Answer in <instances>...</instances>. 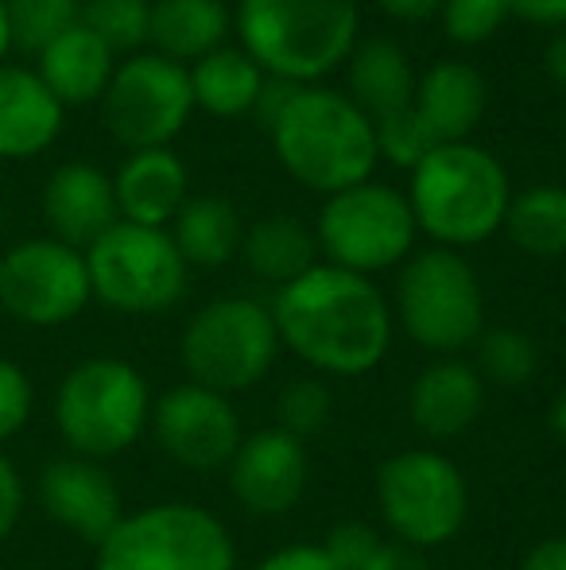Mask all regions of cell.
Here are the masks:
<instances>
[{
  "mask_svg": "<svg viewBox=\"0 0 566 570\" xmlns=\"http://www.w3.org/2000/svg\"><path fill=\"white\" fill-rule=\"evenodd\" d=\"M520 570H566V535H547L524 556Z\"/></svg>",
  "mask_w": 566,
  "mask_h": 570,
  "instance_id": "43",
  "label": "cell"
},
{
  "mask_svg": "<svg viewBox=\"0 0 566 570\" xmlns=\"http://www.w3.org/2000/svg\"><path fill=\"white\" fill-rule=\"evenodd\" d=\"M547 75L566 90V28H559V36H555L552 47H547Z\"/></svg>",
  "mask_w": 566,
  "mask_h": 570,
  "instance_id": "44",
  "label": "cell"
},
{
  "mask_svg": "<svg viewBox=\"0 0 566 570\" xmlns=\"http://www.w3.org/2000/svg\"><path fill=\"white\" fill-rule=\"evenodd\" d=\"M195 114L187 67L163 55H129L101 94V125L121 148H167Z\"/></svg>",
  "mask_w": 566,
  "mask_h": 570,
  "instance_id": "12",
  "label": "cell"
},
{
  "mask_svg": "<svg viewBox=\"0 0 566 570\" xmlns=\"http://www.w3.org/2000/svg\"><path fill=\"white\" fill-rule=\"evenodd\" d=\"M318 548L326 551V559L338 570H365L369 559L385 548V540H380L377 528L365 524V520H346V524L330 528V535H326Z\"/></svg>",
  "mask_w": 566,
  "mask_h": 570,
  "instance_id": "35",
  "label": "cell"
},
{
  "mask_svg": "<svg viewBox=\"0 0 566 570\" xmlns=\"http://www.w3.org/2000/svg\"><path fill=\"white\" fill-rule=\"evenodd\" d=\"M513 187L508 171L493 151L477 144H438L411 171L408 206L416 229L438 248H474L505 229Z\"/></svg>",
  "mask_w": 566,
  "mask_h": 570,
  "instance_id": "3",
  "label": "cell"
},
{
  "mask_svg": "<svg viewBox=\"0 0 566 570\" xmlns=\"http://www.w3.org/2000/svg\"><path fill=\"white\" fill-rule=\"evenodd\" d=\"M31 407H36L31 376L16 361L0 357V443H8L28 428Z\"/></svg>",
  "mask_w": 566,
  "mask_h": 570,
  "instance_id": "36",
  "label": "cell"
},
{
  "mask_svg": "<svg viewBox=\"0 0 566 570\" xmlns=\"http://www.w3.org/2000/svg\"><path fill=\"white\" fill-rule=\"evenodd\" d=\"M90 268L82 248L31 237L0 256V311L23 326H67L90 307Z\"/></svg>",
  "mask_w": 566,
  "mask_h": 570,
  "instance_id": "13",
  "label": "cell"
},
{
  "mask_svg": "<svg viewBox=\"0 0 566 570\" xmlns=\"http://www.w3.org/2000/svg\"><path fill=\"white\" fill-rule=\"evenodd\" d=\"M62 132V101L28 67H0V159L43 156Z\"/></svg>",
  "mask_w": 566,
  "mask_h": 570,
  "instance_id": "20",
  "label": "cell"
},
{
  "mask_svg": "<svg viewBox=\"0 0 566 570\" xmlns=\"http://www.w3.org/2000/svg\"><path fill=\"white\" fill-rule=\"evenodd\" d=\"M349 98L373 125L416 101V70L396 39H369L349 55Z\"/></svg>",
  "mask_w": 566,
  "mask_h": 570,
  "instance_id": "24",
  "label": "cell"
},
{
  "mask_svg": "<svg viewBox=\"0 0 566 570\" xmlns=\"http://www.w3.org/2000/svg\"><path fill=\"white\" fill-rule=\"evenodd\" d=\"M365 570H435V567L424 559V551L404 548V543H385V548L369 559Z\"/></svg>",
  "mask_w": 566,
  "mask_h": 570,
  "instance_id": "41",
  "label": "cell"
},
{
  "mask_svg": "<svg viewBox=\"0 0 566 570\" xmlns=\"http://www.w3.org/2000/svg\"><path fill=\"white\" fill-rule=\"evenodd\" d=\"M307 446L280 428L245 435L234 462H229L234 497L252 517H284V512H291L307 493Z\"/></svg>",
  "mask_w": 566,
  "mask_h": 570,
  "instance_id": "15",
  "label": "cell"
},
{
  "mask_svg": "<svg viewBox=\"0 0 566 570\" xmlns=\"http://www.w3.org/2000/svg\"><path fill=\"white\" fill-rule=\"evenodd\" d=\"M299 90H302V86L287 82V78H272V75H268V78H265V86H260L257 106H252V117H257L265 128H272L276 120H280L284 109L291 106V98H295Z\"/></svg>",
  "mask_w": 566,
  "mask_h": 570,
  "instance_id": "39",
  "label": "cell"
},
{
  "mask_svg": "<svg viewBox=\"0 0 566 570\" xmlns=\"http://www.w3.org/2000/svg\"><path fill=\"white\" fill-rule=\"evenodd\" d=\"M508 16L539 28H566V0H508Z\"/></svg>",
  "mask_w": 566,
  "mask_h": 570,
  "instance_id": "40",
  "label": "cell"
},
{
  "mask_svg": "<svg viewBox=\"0 0 566 570\" xmlns=\"http://www.w3.org/2000/svg\"><path fill=\"white\" fill-rule=\"evenodd\" d=\"M396 318L416 345L454 357L485 334V292L474 264L454 248L408 256L396 284Z\"/></svg>",
  "mask_w": 566,
  "mask_h": 570,
  "instance_id": "6",
  "label": "cell"
},
{
  "mask_svg": "<svg viewBox=\"0 0 566 570\" xmlns=\"http://www.w3.org/2000/svg\"><path fill=\"white\" fill-rule=\"evenodd\" d=\"M151 420V392L137 365L121 357H86L59 381L54 428L70 454L106 458L125 454Z\"/></svg>",
  "mask_w": 566,
  "mask_h": 570,
  "instance_id": "5",
  "label": "cell"
},
{
  "mask_svg": "<svg viewBox=\"0 0 566 570\" xmlns=\"http://www.w3.org/2000/svg\"><path fill=\"white\" fill-rule=\"evenodd\" d=\"M539 368V350L524 331L493 326L477 338V373L500 389H524Z\"/></svg>",
  "mask_w": 566,
  "mask_h": 570,
  "instance_id": "29",
  "label": "cell"
},
{
  "mask_svg": "<svg viewBox=\"0 0 566 570\" xmlns=\"http://www.w3.org/2000/svg\"><path fill=\"white\" fill-rule=\"evenodd\" d=\"M508 16V0H446L438 20H443L446 39L458 47H477L489 36H497Z\"/></svg>",
  "mask_w": 566,
  "mask_h": 570,
  "instance_id": "34",
  "label": "cell"
},
{
  "mask_svg": "<svg viewBox=\"0 0 566 570\" xmlns=\"http://www.w3.org/2000/svg\"><path fill=\"white\" fill-rule=\"evenodd\" d=\"M4 12L12 47H23V51L36 55L82 20L78 0H4Z\"/></svg>",
  "mask_w": 566,
  "mask_h": 570,
  "instance_id": "30",
  "label": "cell"
},
{
  "mask_svg": "<svg viewBox=\"0 0 566 570\" xmlns=\"http://www.w3.org/2000/svg\"><path fill=\"white\" fill-rule=\"evenodd\" d=\"M377 504L404 548H443L466 528L469 485L438 451H400L377 470Z\"/></svg>",
  "mask_w": 566,
  "mask_h": 570,
  "instance_id": "10",
  "label": "cell"
},
{
  "mask_svg": "<svg viewBox=\"0 0 566 570\" xmlns=\"http://www.w3.org/2000/svg\"><path fill=\"white\" fill-rule=\"evenodd\" d=\"M241 256L257 279L287 287L318 264V240L299 218L276 214V218H260L257 226L245 229Z\"/></svg>",
  "mask_w": 566,
  "mask_h": 570,
  "instance_id": "27",
  "label": "cell"
},
{
  "mask_svg": "<svg viewBox=\"0 0 566 570\" xmlns=\"http://www.w3.org/2000/svg\"><path fill=\"white\" fill-rule=\"evenodd\" d=\"M416 214L408 195L385 187V183H361L341 195H330L318 214L315 240L334 268L373 276V272L396 268L416 248Z\"/></svg>",
  "mask_w": 566,
  "mask_h": 570,
  "instance_id": "11",
  "label": "cell"
},
{
  "mask_svg": "<svg viewBox=\"0 0 566 570\" xmlns=\"http://www.w3.org/2000/svg\"><path fill=\"white\" fill-rule=\"evenodd\" d=\"M330 412H334L330 389L322 381H315V376H299L276 400V428L302 443V439L318 435L330 423Z\"/></svg>",
  "mask_w": 566,
  "mask_h": 570,
  "instance_id": "32",
  "label": "cell"
},
{
  "mask_svg": "<svg viewBox=\"0 0 566 570\" xmlns=\"http://www.w3.org/2000/svg\"><path fill=\"white\" fill-rule=\"evenodd\" d=\"M280 345L326 376H365L388 357L393 307L369 276L315 264L276 292Z\"/></svg>",
  "mask_w": 566,
  "mask_h": 570,
  "instance_id": "1",
  "label": "cell"
},
{
  "mask_svg": "<svg viewBox=\"0 0 566 570\" xmlns=\"http://www.w3.org/2000/svg\"><path fill=\"white\" fill-rule=\"evenodd\" d=\"M268 132L280 167L315 195H341L377 171V125L349 94L302 86Z\"/></svg>",
  "mask_w": 566,
  "mask_h": 570,
  "instance_id": "2",
  "label": "cell"
},
{
  "mask_svg": "<svg viewBox=\"0 0 566 570\" xmlns=\"http://www.w3.org/2000/svg\"><path fill=\"white\" fill-rule=\"evenodd\" d=\"M8 51H12V31H8V12H4V0H0V67H4Z\"/></svg>",
  "mask_w": 566,
  "mask_h": 570,
  "instance_id": "46",
  "label": "cell"
},
{
  "mask_svg": "<svg viewBox=\"0 0 566 570\" xmlns=\"http://www.w3.org/2000/svg\"><path fill=\"white\" fill-rule=\"evenodd\" d=\"M43 218L51 226V237L70 248H90L106 229L121 222L113 195V175L86 159L54 167L43 187Z\"/></svg>",
  "mask_w": 566,
  "mask_h": 570,
  "instance_id": "17",
  "label": "cell"
},
{
  "mask_svg": "<svg viewBox=\"0 0 566 570\" xmlns=\"http://www.w3.org/2000/svg\"><path fill=\"white\" fill-rule=\"evenodd\" d=\"M416 114L427 120L438 144L469 140L489 106V86L477 67L461 59H443L416 82Z\"/></svg>",
  "mask_w": 566,
  "mask_h": 570,
  "instance_id": "21",
  "label": "cell"
},
{
  "mask_svg": "<svg viewBox=\"0 0 566 570\" xmlns=\"http://www.w3.org/2000/svg\"><path fill=\"white\" fill-rule=\"evenodd\" d=\"M187 75H190L195 106L221 120L252 114V106H257V98H260V86H265V78H268L249 51L229 47V43L210 51L206 59H198L195 67H187Z\"/></svg>",
  "mask_w": 566,
  "mask_h": 570,
  "instance_id": "25",
  "label": "cell"
},
{
  "mask_svg": "<svg viewBox=\"0 0 566 570\" xmlns=\"http://www.w3.org/2000/svg\"><path fill=\"white\" fill-rule=\"evenodd\" d=\"M171 240L182 253L187 268H221L241 253L245 226L237 218L234 203L218 195H198L187 198L182 210L171 222Z\"/></svg>",
  "mask_w": 566,
  "mask_h": 570,
  "instance_id": "26",
  "label": "cell"
},
{
  "mask_svg": "<svg viewBox=\"0 0 566 570\" xmlns=\"http://www.w3.org/2000/svg\"><path fill=\"white\" fill-rule=\"evenodd\" d=\"M82 23L109 51H140L148 43L151 4L148 0H86Z\"/></svg>",
  "mask_w": 566,
  "mask_h": 570,
  "instance_id": "31",
  "label": "cell"
},
{
  "mask_svg": "<svg viewBox=\"0 0 566 570\" xmlns=\"http://www.w3.org/2000/svg\"><path fill=\"white\" fill-rule=\"evenodd\" d=\"M229 28H234V16H229L226 0H156L148 43L163 59L195 67L198 59L226 47Z\"/></svg>",
  "mask_w": 566,
  "mask_h": 570,
  "instance_id": "23",
  "label": "cell"
},
{
  "mask_svg": "<svg viewBox=\"0 0 566 570\" xmlns=\"http://www.w3.org/2000/svg\"><path fill=\"white\" fill-rule=\"evenodd\" d=\"M159 451L182 470H226L241 446L245 431L229 396L210 392L202 384H179L151 404L148 420Z\"/></svg>",
  "mask_w": 566,
  "mask_h": 570,
  "instance_id": "14",
  "label": "cell"
},
{
  "mask_svg": "<svg viewBox=\"0 0 566 570\" xmlns=\"http://www.w3.org/2000/svg\"><path fill=\"white\" fill-rule=\"evenodd\" d=\"M552 431L559 435V443L566 446V389L559 392V400H555V407H552Z\"/></svg>",
  "mask_w": 566,
  "mask_h": 570,
  "instance_id": "45",
  "label": "cell"
},
{
  "mask_svg": "<svg viewBox=\"0 0 566 570\" xmlns=\"http://www.w3.org/2000/svg\"><path fill=\"white\" fill-rule=\"evenodd\" d=\"M20 512H23V481H20V473H16L12 458L0 451V543L16 532Z\"/></svg>",
  "mask_w": 566,
  "mask_h": 570,
  "instance_id": "37",
  "label": "cell"
},
{
  "mask_svg": "<svg viewBox=\"0 0 566 570\" xmlns=\"http://www.w3.org/2000/svg\"><path fill=\"white\" fill-rule=\"evenodd\" d=\"M485 407V381L474 365L458 357H438L416 376L408 396V415L419 435L454 439L477 423Z\"/></svg>",
  "mask_w": 566,
  "mask_h": 570,
  "instance_id": "18",
  "label": "cell"
},
{
  "mask_svg": "<svg viewBox=\"0 0 566 570\" xmlns=\"http://www.w3.org/2000/svg\"><path fill=\"white\" fill-rule=\"evenodd\" d=\"M90 292L121 315H159L187 295V261L167 229L117 222L86 248Z\"/></svg>",
  "mask_w": 566,
  "mask_h": 570,
  "instance_id": "9",
  "label": "cell"
},
{
  "mask_svg": "<svg viewBox=\"0 0 566 570\" xmlns=\"http://www.w3.org/2000/svg\"><path fill=\"white\" fill-rule=\"evenodd\" d=\"M39 504L43 512L75 532L78 540L98 548L117 524H121V489H117L113 473L93 458H54L39 473Z\"/></svg>",
  "mask_w": 566,
  "mask_h": 570,
  "instance_id": "16",
  "label": "cell"
},
{
  "mask_svg": "<svg viewBox=\"0 0 566 570\" xmlns=\"http://www.w3.org/2000/svg\"><path fill=\"white\" fill-rule=\"evenodd\" d=\"M438 148L435 132L427 128V120L416 114V106L400 109V114L377 120V151L396 167L416 171L419 164Z\"/></svg>",
  "mask_w": 566,
  "mask_h": 570,
  "instance_id": "33",
  "label": "cell"
},
{
  "mask_svg": "<svg viewBox=\"0 0 566 570\" xmlns=\"http://www.w3.org/2000/svg\"><path fill=\"white\" fill-rule=\"evenodd\" d=\"M280 353L272 307L249 295H226L198 311L179 342V357L190 384H202L221 396L265 381Z\"/></svg>",
  "mask_w": 566,
  "mask_h": 570,
  "instance_id": "8",
  "label": "cell"
},
{
  "mask_svg": "<svg viewBox=\"0 0 566 570\" xmlns=\"http://www.w3.org/2000/svg\"><path fill=\"white\" fill-rule=\"evenodd\" d=\"M234 28L265 75L310 86L354 55L361 0H237Z\"/></svg>",
  "mask_w": 566,
  "mask_h": 570,
  "instance_id": "4",
  "label": "cell"
},
{
  "mask_svg": "<svg viewBox=\"0 0 566 570\" xmlns=\"http://www.w3.org/2000/svg\"><path fill=\"white\" fill-rule=\"evenodd\" d=\"M93 551V570H237L226 524L187 501L129 512Z\"/></svg>",
  "mask_w": 566,
  "mask_h": 570,
  "instance_id": "7",
  "label": "cell"
},
{
  "mask_svg": "<svg viewBox=\"0 0 566 570\" xmlns=\"http://www.w3.org/2000/svg\"><path fill=\"white\" fill-rule=\"evenodd\" d=\"M505 233L520 253L555 261L566 256V187L539 183L508 203Z\"/></svg>",
  "mask_w": 566,
  "mask_h": 570,
  "instance_id": "28",
  "label": "cell"
},
{
  "mask_svg": "<svg viewBox=\"0 0 566 570\" xmlns=\"http://www.w3.org/2000/svg\"><path fill=\"white\" fill-rule=\"evenodd\" d=\"M446 0H377V8L385 16H393V20L400 23H424L430 16L443 12Z\"/></svg>",
  "mask_w": 566,
  "mask_h": 570,
  "instance_id": "42",
  "label": "cell"
},
{
  "mask_svg": "<svg viewBox=\"0 0 566 570\" xmlns=\"http://www.w3.org/2000/svg\"><path fill=\"white\" fill-rule=\"evenodd\" d=\"M187 164L171 148L129 151L121 171L113 175V195L121 222L148 229H163L175 222V214L187 203Z\"/></svg>",
  "mask_w": 566,
  "mask_h": 570,
  "instance_id": "19",
  "label": "cell"
},
{
  "mask_svg": "<svg viewBox=\"0 0 566 570\" xmlns=\"http://www.w3.org/2000/svg\"><path fill=\"white\" fill-rule=\"evenodd\" d=\"M117 70V59L82 20L70 31H62L54 43H47L39 51V70L43 86L67 106H90L101 101V94L109 90V78Z\"/></svg>",
  "mask_w": 566,
  "mask_h": 570,
  "instance_id": "22",
  "label": "cell"
},
{
  "mask_svg": "<svg viewBox=\"0 0 566 570\" xmlns=\"http://www.w3.org/2000/svg\"><path fill=\"white\" fill-rule=\"evenodd\" d=\"M257 570H338V567L326 559V551L318 543H291V548L272 551Z\"/></svg>",
  "mask_w": 566,
  "mask_h": 570,
  "instance_id": "38",
  "label": "cell"
}]
</instances>
